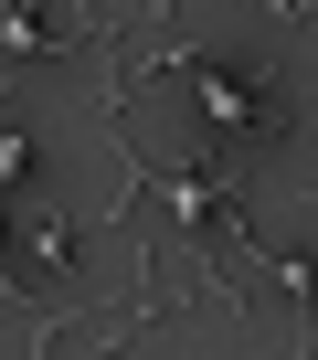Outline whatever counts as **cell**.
<instances>
[{
	"label": "cell",
	"mask_w": 318,
	"mask_h": 360,
	"mask_svg": "<svg viewBox=\"0 0 318 360\" xmlns=\"http://www.w3.org/2000/svg\"><path fill=\"white\" fill-rule=\"evenodd\" d=\"M181 75H191V106L212 117V138L223 148H265V138H286L297 127V96L276 85V75H255V64H234V53H181Z\"/></svg>",
	"instance_id": "6da1fadb"
},
{
	"label": "cell",
	"mask_w": 318,
	"mask_h": 360,
	"mask_svg": "<svg viewBox=\"0 0 318 360\" xmlns=\"http://www.w3.org/2000/svg\"><path fill=\"white\" fill-rule=\"evenodd\" d=\"M85 32L53 11V0H11V11H0V53H75Z\"/></svg>",
	"instance_id": "7a4b0ae2"
},
{
	"label": "cell",
	"mask_w": 318,
	"mask_h": 360,
	"mask_svg": "<svg viewBox=\"0 0 318 360\" xmlns=\"http://www.w3.org/2000/svg\"><path fill=\"white\" fill-rule=\"evenodd\" d=\"M75 244H85V223H32V233L11 244V255H32L22 286H32V276H75Z\"/></svg>",
	"instance_id": "3957f363"
},
{
	"label": "cell",
	"mask_w": 318,
	"mask_h": 360,
	"mask_svg": "<svg viewBox=\"0 0 318 360\" xmlns=\"http://www.w3.org/2000/svg\"><path fill=\"white\" fill-rule=\"evenodd\" d=\"M32 169H43V148H32V127H11V117H0V191H22Z\"/></svg>",
	"instance_id": "277c9868"
}]
</instances>
